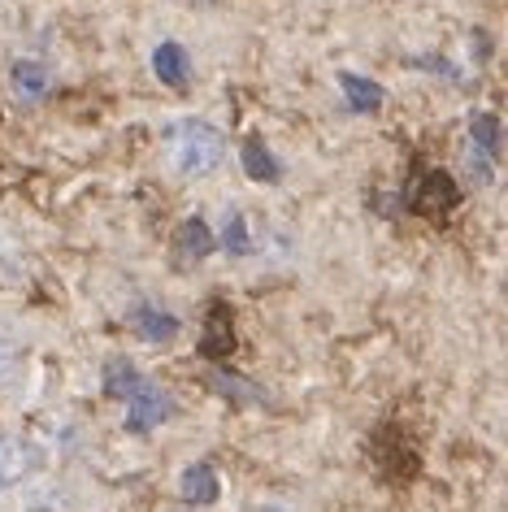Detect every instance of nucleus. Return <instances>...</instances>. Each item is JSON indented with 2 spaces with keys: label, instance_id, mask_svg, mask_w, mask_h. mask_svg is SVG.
Here are the masks:
<instances>
[{
  "label": "nucleus",
  "instance_id": "f03ea898",
  "mask_svg": "<svg viewBox=\"0 0 508 512\" xmlns=\"http://www.w3.org/2000/svg\"><path fill=\"white\" fill-rule=\"evenodd\" d=\"M170 413H174L170 395L157 391V387H148V382H139V387L131 391V400H126V430H131V434H148L152 426H161Z\"/></svg>",
  "mask_w": 508,
  "mask_h": 512
},
{
  "label": "nucleus",
  "instance_id": "9b49d317",
  "mask_svg": "<svg viewBox=\"0 0 508 512\" xmlns=\"http://www.w3.org/2000/svg\"><path fill=\"white\" fill-rule=\"evenodd\" d=\"M135 326H139V335H144L148 343H165V339L179 335V322H174L170 313L152 309V304H144V309L135 313Z\"/></svg>",
  "mask_w": 508,
  "mask_h": 512
},
{
  "label": "nucleus",
  "instance_id": "ddd939ff",
  "mask_svg": "<svg viewBox=\"0 0 508 512\" xmlns=\"http://www.w3.org/2000/svg\"><path fill=\"white\" fill-rule=\"evenodd\" d=\"M235 348V335H231V326H226V309L218 304L213 309V317H209V339H205V352L209 356H226Z\"/></svg>",
  "mask_w": 508,
  "mask_h": 512
},
{
  "label": "nucleus",
  "instance_id": "dca6fc26",
  "mask_svg": "<svg viewBox=\"0 0 508 512\" xmlns=\"http://www.w3.org/2000/svg\"><path fill=\"white\" fill-rule=\"evenodd\" d=\"M14 361H18V348H14V343H9L5 335H0V378L14 369Z\"/></svg>",
  "mask_w": 508,
  "mask_h": 512
},
{
  "label": "nucleus",
  "instance_id": "9d476101",
  "mask_svg": "<svg viewBox=\"0 0 508 512\" xmlns=\"http://www.w3.org/2000/svg\"><path fill=\"white\" fill-rule=\"evenodd\" d=\"M469 139H474L478 157L495 161L500 157V118H495V113H474V122H469Z\"/></svg>",
  "mask_w": 508,
  "mask_h": 512
},
{
  "label": "nucleus",
  "instance_id": "f257e3e1",
  "mask_svg": "<svg viewBox=\"0 0 508 512\" xmlns=\"http://www.w3.org/2000/svg\"><path fill=\"white\" fill-rule=\"evenodd\" d=\"M226 157V135L218 126L209 122H179V131H174V165H179V174L187 178H205L222 165Z\"/></svg>",
  "mask_w": 508,
  "mask_h": 512
},
{
  "label": "nucleus",
  "instance_id": "20e7f679",
  "mask_svg": "<svg viewBox=\"0 0 508 512\" xmlns=\"http://www.w3.org/2000/svg\"><path fill=\"white\" fill-rule=\"evenodd\" d=\"M152 70H157V79L165 87H187V74H192V61H187V48L183 44H174V40H165L157 44V53H152Z\"/></svg>",
  "mask_w": 508,
  "mask_h": 512
},
{
  "label": "nucleus",
  "instance_id": "f8f14e48",
  "mask_svg": "<svg viewBox=\"0 0 508 512\" xmlns=\"http://www.w3.org/2000/svg\"><path fill=\"white\" fill-rule=\"evenodd\" d=\"M244 170H248L252 183H274L278 178V161L270 157V148H265L257 135L244 144Z\"/></svg>",
  "mask_w": 508,
  "mask_h": 512
},
{
  "label": "nucleus",
  "instance_id": "1a4fd4ad",
  "mask_svg": "<svg viewBox=\"0 0 508 512\" xmlns=\"http://www.w3.org/2000/svg\"><path fill=\"white\" fill-rule=\"evenodd\" d=\"M9 83H14V92L22 100H40L48 92V70L40 61H18V66L9 70Z\"/></svg>",
  "mask_w": 508,
  "mask_h": 512
},
{
  "label": "nucleus",
  "instance_id": "39448f33",
  "mask_svg": "<svg viewBox=\"0 0 508 512\" xmlns=\"http://www.w3.org/2000/svg\"><path fill=\"white\" fill-rule=\"evenodd\" d=\"M448 209H456V187H452V178L443 174V170H430L426 183H422V191H417V213L439 217V213H448Z\"/></svg>",
  "mask_w": 508,
  "mask_h": 512
},
{
  "label": "nucleus",
  "instance_id": "2eb2a0df",
  "mask_svg": "<svg viewBox=\"0 0 508 512\" xmlns=\"http://www.w3.org/2000/svg\"><path fill=\"white\" fill-rule=\"evenodd\" d=\"M222 243H226V252H235V256H244V252H248V226H244V217H239V213L226 217V235H222Z\"/></svg>",
  "mask_w": 508,
  "mask_h": 512
},
{
  "label": "nucleus",
  "instance_id": "423d86ee",
  "mask_svg": "<svg viewBox=\"0 0 508 512\" xmlns=\"http://www.w3.org/2000/svg\"><path fill=\"white\" fill-rule=\"evenodd\" d=\"M179 491H183L187 504H200V508H205V504H218L222 486H218V473H213V465H187Z\"/></svg>",
  "mask_w": 508,
  "mask_h": 512
},
{
  "label": "nucleus",
  "instance_id": "0eeeda50",
  "mask_svg": "<svg viewBox=\"0 0 508 512\" xmlns=\"http://www.w3.org/2000/svg\"><path fill=\"white\" fill-rule=\"evenodd\" d=\"M339 87H344L352 113H378L383 100H387L383 87H378L374 79H361V74H339Z\"/></svg>",
  "mask_w": 508,
  "mask_h": 512
},
{
  "label": "nucleus",
  "instance_id": "6e6552de",
  "mask_svg": "<svg viewBox=\"0 0 508 512\" xmlns=\"http://www.w3.org/2000/svg\"><path fill=\"white\" fill-rule=\"evenodd\" d=\"M174 252H179V261H205L213 252V235L209 226L200 222V217H187L179 226V239H174Z\"/></svg>",
  "mask_w": 508,
  "mask_h": 512
},
{
  "label": "nucleus",
  "instance_id": "7ed1b4c3",
  "mask_svg": "<svg viewBox=\"0 0 508 512\" xmlns=\"http://www.w3.org/2000/svg\"><path fill=\"white\" fill-rule=\"evenodd\" d=\"M35 465H40V452H35L27 439L0 434V491H5V486H18Z\"/></svg>",
  "mask_w": 508,
  "mask_h": 512
},
{
  "label": "nucleus",
  "instance_id": "4468645a",
  "mask_svg": "<svg viewBox=\"0 0 508 512\" xmlns=\"http://www.w3.org/2000/svg\"><path fill=\"white\" fill-rule=\"evenodd\" d=\"M139 387V374L126 361H113L109 369H105V391L109 395H131Z\"/></svg>",
  "mask_w": 508,
  "mask_h": 512
}]
</instances>
